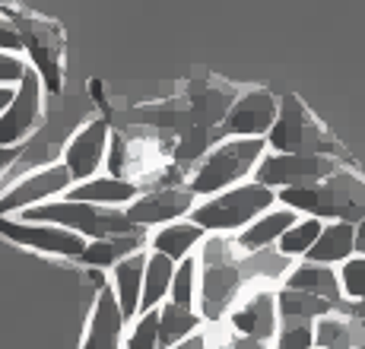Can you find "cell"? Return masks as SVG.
<instances>
[{
  "mask_svg": "<svg viewBox=\"0 0 365 349\" xmlns=\"http://www.w3.org/2000/svg\"><path fill=\"white\" fill-rule=\"evenodd\" d=\"M277 204L296 209L299 216H318V219H365V178L356 172H346V165H336L334 174H327L318 184H299L277 191Z\"/></svg>",
  "mask_w": 365,
  "mask_h": 349,
  "instance_id": "cell-1",
  "label": "cell"
},
{
  "mask_svg": "<svg viewBox=\"0 0 365 349\" xmlns=\"http://www.w3.org/2000/svg\"><path fill=\"white\" fill-rule=\"evenodd\" d=\"M267 152L264 137H222L200 156V162L191 169V178L185 181L187 191L197 200L213 197L226 187L248 181L255 174L257 162Z\"/></svg>",
  "mask_w": 365,
  "mask_h": 349,
  "instance_id": "cell-2",
  "label": "cell"
},
{
  "mask_svg": "<svg viewBox=\"0 0 365 349\" xmlns=\"http://www.w3.org/2000/svg\"><path fill=\"white\" fill-rule=\"evenodd\" d=\"M273 204H277V191L248 178L213 194V197L197 200L194 209L187 213V219L197 222L207 235H229V232H242L251 219H257Z\"/></svg>",
  "mask_w": 365,
  "mask_h": 349,
  "instance_id": "cell-3",
  "label": "cell"
},
{
  "mask_svg": "<svg viewBox=\"0 0 365 349\" xmlns=\"http://www.w3.org/2000/svg\"><path fill=\"white\" fill-rule=\"evenodd\" d=\"M4 13L16 26L19 38H23V51L29 54V67L41 76L45 93L61 95V89H64V48H67L61 23L41 16V13L19 10L16 4L4 6Z\"/></svg>",
  "mask_w": 365,
  "mask_h": 349,
  "instance_id": "cell-4",
  "label": "cell"
},
{
  "mask_svg": "<svg viewBox=\"0 0 365 349\" xmlns=\"http://www.w3.org/2000/svg\"><path fill=\"white\" fill-rule=\"evenodd\" d=\"M23 219L35 222H54L80 232L83 239H108V235H140L143 229L133 226L128 219V213L118 207H99V204H83V200H67V197H54L45 200L38 207L23 209Z\"/></svg>",
  "mask_w": 365,
  "mask_h": 349,
  "instance_id": "cell-5",
  "label": "cell"
},
{
  "mask_svg": "<svg viewBox=\"0 0 365 349\" xmlns=\"http://www.w3.org/2000/svg\"><path fill=\"white\" fill-rule=\"evenodd\" d=\"M267 140V150L273 152H324V156H340L334 137L324 130V124L305 108L299 95H283L279 99L277 121H273Z\"/></svg>",
  "mask_w": 365,
  "mask_h": 349,
  "instance_id": "cell-6",
  "label": "cell"
},
{
  "mask_svg": "<svg viewBox=\"0 0 365 349\" xmlns=\"http://www.w3.org/2000/svg\"><path fill=\"white\" fill-rule=\"evenodd\" d=\"M0 239L19 244V248H32L48 257H64V261H80L89 244V239H83L73 229L23 219V216H0Z\"/></svg>",
  "mask_w": 365,
  "mask_h": 349,
  "instance_id": "cell-7",
  "label": "cell"
},
{
  "mask_svg": "<svg viewBox=\"0 0 365 349\" xmlns=\"http://www.w3.org/2000/svg\"><path fill=\"white\" fill-rule=\"evenodd\" d=\"M336 165L340 156H324V152H264L251 178L273 191H283V187L318 184L336 172Z\"/></svg>",
  "mask_w": 365,
  "mask_h": 349,
  "instance_id": "cell-8",
  "label": "cell"
},
{
  "mask_svg": "<svg viewBox=\"0 0 365 349\" xmlns=\"http://www.w3.org/2000/svg\"><path fill=\"white\" fill-rule=\"evenodd\" d=\"M41 121H45V83L32 67H26L13 102L0 115V146H23Z\"/></svg>",
  "mask_w": 365,
  "mask_h": 349,
  "instance_id": "cell-9",
  "label": "cell"
},
{
  "mask_svg": "<svg viewBox=\"0 0 365 349\" xmlns=\"http://www.w3.org/2000/svg\"><path fill=\"white\" fill-rule=\"evenodd\" d=\"M197 197L187 191V184H156L140 191L137 197L124 207L128 219L140 229H153V226H165V222L185 219L187 213L194 209Z\"/></svg>",
  "mask_w": 365,
  "mask_h": 349,
  "instance_id": "cell-10",
  "label": "cell"
},
{
  "mask_svg": "<svg viewBox=\"0 0 365 349\" xmlns=\"http://www.w3.org/2000/svg\"><path fill=\"white\" fill-rule=\"evenodd\" d=\"M279 99L264 86H251L235 93L222 121V137H267L277 121Z\"/></svg>",
  "mask_w": 365,
  "mask_h": 349,
  "instance_id": "cell-11",
  "label": "cell"
},
{
  "mask_svg": "<svg viewBox=\"0 0 365 349\" xmlns=\"http://www.w3.org/2000/svg\"><path fill=\"white\" fill-rule=\"evenodd\" d=\"M70 184H73V178H70L64 162H51V165H45V169H35L29 174H23V178L0 197V216H13V213L19 216L29 207H38L54 197H64L70 191Z\"/></svg>",
  "mask_w": 365,
  "mask_h": 349,
  "instance_id": "cell-12",
  "label": "cell"
},
{
  "mask_svg": "<svg viewBox=\"0 0 365 349\" xmlns=\"http://www.w3.org/2000/svg\"><path fill=\"white\" fill-rule=\"evenodd\" d=\"M108 143H111V124L105 121V118H93V121L83 124V127L67 140L64 156H61L70 178L86 181V178H93V174H99L105 159H108Z\"/></svg>",
  "mask_w": 365,
  "mask_h": 349,
  "instance_id": "cell-13",
  "label": "cell"
},
{
  "mask_svg": "<svg viewBox=\"0 0 365 349\" xmlns=\"http://www.w3.org/2000/svg\"><path fill=\"white\" fill-rule=\"evenodd\" d=\"M124 324H128V318H124L115 292H111L108 283H102L99 296H96V302H93V314H89L83 349H121L124 346Z\"/></svg>",
  "mask_w": 365,
  "mask_h": 349,
  "instance_id": "cell-14",
  "label": "cell"
},
{
  "mask_svg": "<svg viewBox=\"0 0 365 349\" xmlns=\"http://www.w3.org/2000/svg\"><path fill=\"white\" fill-rule=\"evenodd\" d=\"M232 330L245 340H257V343H270L277 337L279 311H277V292H257L248 302H242L229 318Z\"/></svg>",
  "mask_w": 365,
  "mask_h": 349,
  "instance_id": "cell-15",
  "label": "cell"
},
{
  "mask_svg": "<svg viewBox=\"0 0 365 349\" xmlns=\"http://www.w3.org/2000/svg\"><path fill=\"white\" fill-rule=\"evenodd\" d=\"M143 187L130 178H118V174H93L86 181H73L67 200H83V204H99V207H118L124 209Z\"/></svg>",
  "mask_w": 365,
  "mask_h": 349,
  "instance_id": "cell-16",
  "label": "cell"
},
{
  "mask_svg": "<svg viewBox=\"0 0 365 349\" xmlns=\"http://www.w3.org/2000/svg\"><path fill=\"white\" fill-rule=\"evenodd\" d=\"M296 219H299L296 209H289V207H283V204L264 209L257 219H251L248 226L238 232V248H242L245 254H261L264 248L277 244L279 235H283Z\"/></svg>",
  "mask_w": 365,
  "mask_h": 349,
  "instance_id": "cell-17",
  "label": "cell"
},
{
  "mask_svg": "<svg viewBox=\"0 0 365 349\" xmlns=\"http://www.w3.org/2000/svg\"><path fill=\"white\" fill-rule=\"evenodd\" d=\"M314 346L318 349H359L365 346V324L340 308L321 314L314 321Z\"/></svg>",
  "mask_w": 365,
  "mask_h": 349,
  "instance_id": "cell-18",
  "label": "cell"
},
{
  "mask_svg": "<svg viewBox=\"0 0 365 349\" xmlns=\"http://www.w3.org/2000/svg\"><path fill=\"white\" fill-rule=\"evenodd\" d=\"M143 267H146V254L143 248L128 254L124 261H118L111 267V292H115L118 305H121L124 318L133 321L140 314V292H143Z\"/></svg>",
  "mask_w": 365,
  "mask_h": 349,
  "instance_id": "cell-19",
  "label": "cell"
},
{
  "mask_svg": "<svg viewBox=\"0 0 365 349\" xmlns=\"http://www.w3.org/2000/svg\"><path fill=\"white\" fill-rule=\"evenodd\" d=\"M353 254H356V222L331 219V222H324V229H321L318 241L312 244V251L305 254V261L340 267V264Z\"/></svg>",
  "mask_w": 365,
  "mask_h": 349,
  "instance_id": "cell-20",
  "label": "cell"
},
{
  "mask_svg": "<svg viewBox=\"0 0 365 349\" xmlns=\"http://www.w3.org/2000/svg\"><path fill=\"white\" fill-rule=\"evenodd\" d=\"M200 241H207V232H203L194 219L185 216V219H175V222L159 226L156 232L150 235V251H159V254L172 257V261L178 264L181 257L191 254Z\"/></svg>",
  "mask_w": 365,
  "mask_h": 349,
  "instance_id": "cell-21",
  "label": "cell"
},
{
  "mask_svg": "<svg viewBox=\"0 0 365 349\" xmlns=\"http://www.w3.org/2000/svg\"><path fill=\"white\" fill-rule=\"evenodd\" d=\"M283 286H289V289H302V292H312V296H321V298H327V302H334V305L343 302L340 279H336L334 267H327V264H314V261L299 264V267L286 276ZM340 308H343V305H340Z\"/></svg>",
  "mask_w": 365,
  "mask_h": 349,
  "instance_id": "cell-22",
  "label": "cell"
},
{
  "mask_svg": "<svg viewBox=\"0 0 365 349\" xmlns=\"http://www.w3.org/2000/svg\"><path fill=\"white\" fill-rule=\"evenodd\" d=\"M143 232L140 235H108V239H89L86 251H83L80 264L93 270H111L118 261H124L128 254L143 248Z\"/></svg>",
  "mask_w": 365,
  "mask_h": 349,
  "instance_id": "cell-23",
  "label": "cell"
},
{
  "mask_svg": "<svg viewBox=\"0 0 365 349\" xmlns=\"http://www.w3.org/2000/svg\"><path fill=\"white\" fill-rule=\"evenodd\" d=\"M175 274V261L159 251L146 254V267H143V292H140V314L153 311L168 298V286H172Z\"/></svg>",
  "mask_w": 365,
  "mask_h": 349,
  "instance_id": "cell-24",
  "label": "cell"
},
{
  "mask_svg": "<svg viewBox=\"0 0 365 349\" xmlns=\"http://www.w3.org/2000/svg\"><path fill=\"white\" fill-rule=\"evenodd\" d=\"M156 314H159V349L178 346L181 340H187L200 327V314L187 308V305L165 302L156 308Z\"/></svg>",
  "mask_w": 365,
  "mask_h": 349,
  "instance_id": "cell-25",
  "label": "cell"
},
{
  "mask_svg": "<svg viewBox=\"0 0 365 349\" xmlns=\"http://www.w3.org/2000/svg\"><path fill=\"white\" fill-rule=\"evenodd\" d=\"M340 308V305L327 302V298L321 296H312V292H302V289H289V286H283V289L277 292V311L279 318H305V321H318L321 314Z\"/></svg>",
  "mask_w": 365,
  "mask_h": 349,
  "instance_id": "cell-26",
  "label": "cell"
},
{
  "mask_svg": "<svg viewBox=\"0 0 365 349\" xmlns=\"http://www.w3.org/2000/svg\"><path fill=\"white\" fill-rule=\"evenodd\" d=\"M321 229H324V219H318V216H299V219L279 235L277 251L283 257H305L308 251H312V244L318 241Z\"/></svg>",
  "mask_w": 365,
  "mask_h": 349,
  "instance_id": "cell-27",
  "label": "cell"
},
{
  "mask_svg": "<svg viewBox=\"0 0 365 349\" xmlns=\"http://www.w3.org/2000/svg\"><path fill=\"white\" fill-rule=\"evenodd\" d=\"M197 286H200V267H197V261L187 254V257H181V261L175 264L172 286H168V302L194 308V298H197Z\"/></svg>",
  "mask_w": 365,
  "mask_h": 349,
  "instance_id": "cell-28",
  "label": "cell"
},
{
  "mask_svg": "<svg viewBox=\"0 0 365 349\" xmlns=\"http://www.w3.org/2000/svg\"><path fill=\"white\" fill-rule=\"evenodd\" d=\"M277 349H314V321L305 318H279Z\"/></svg>",
  "mask_w": 365,
  "mask_h": 349,
  "instance_id": "cell-29",
  "label": "cell"
},
{
  "mask_svg": "<svg viewBox=\"0 0 365 349\" xmlns=\"http://www.w3.org/2000/svg\"><path fill=\"white\" fill-rule=\"evenodd\" d=\"M340 279V292L349 302H365V254H353L340 264L336 270Z\"/></svg>",
  "mask_w": 365,
  "mask_h": 349,
  "instance_id": "cell-30",
  "label": "cell"
},
{
  "mask_svg": "<svg viewBox=\"0 0 365 349\" xmlns=\"http://www.w3.org/2000/svg\"><path fill=\"white\" fill-rule=\"evenodd\" d=\"M124 349H159V314L156 308L133 318V327L124 340Z\"/></svg>",
  "mask_w": 365,
  "mask_h": 349,
  "instance_id": "cell-31",
  "label": "cell"
},
{
  "mask_svg": "<svg viewBox=\"0 0 365 349\" xmlns=\"http://www.w3.org/2000/svg\"><path fill=\"white\" fill-rule=\"evenodd\" d=\"M26 61L19 58V54H6V51H0V83H6V86H16L19 80H23V73H26Z\"/></svg>",
  "mask_w": 365,
  "mask_h": 349,
  "instance_id": "cell-32",
  "label": "cell"
},
{
  "mask_svg": "<svg viewBox=\"0 0 365 349\" xmlns=\"http://www.w3.org/2000/svg\"><path fill=\"white\" fill-rule=\"evenodd\" d=\"M0 51H6V54L23 51V38H19L16 26L10 23V16H6L4 10H0Z\"/></svg>",
  "mask_w": 365,
  "mask_h": 349,
  "instance_id": "cell-33",
  "label": "cell"
},
{
  "mask_svg": "<svg viewBox=\"0 0 365 349\" xmlns=\"http://www.w3.org/2000/svg\"><path fill=\"white\" fill-rule=\"evenodd\" d=\"M19 152H23V146H0V174L10 169L13 162H16Z\"/></svg>",
  "mask_w": 365,
  "mask_h": 349,
  "instance_id": "cell-34",
  "label": "cell"
},
{
  "mask_svg": "<svg viewBox=\"0 0 365 349\" xmlns=\"http://www.w3.org/2000/svg\"><path fill=\"white\" fill-rule=\"evenodd\" d=\"M172 349H207V340L200 337V333H191L187 340H181L178 346H172Z\"/></svg>",
  "mask_w": 365,
  "mask_h": 349,
  "instance_id": "cell-35",
  "label": "cell"
},
{
  "mask_svg": "<svg viewBox=\"0 0 365 349\" xmlns=\"http://www.w3.org/2000/svg\"><path fill=\"white\" fill-rule=\"evenodd\" d=\"M13 93H16V86H6V83H0V115H4L6 105L13 102Z\"/></svg>",
  "mask_w": 365,
  "mask_h": 349,
  "instance_id": "cell-36",
  "label": "cell"
},
{
  "mask_svg": "<svg viewBox=\"0 0 365 349\" xmlns=\"http://www.w3.org/2000/svg\"><path fill=\"white\" fill-rule=\"evenodd\" d=\"M356 254H365V219L356 222Z\"/></svg>",
  "mask_w": 365,
  "mask_h": 349,
  "instance_id": "cell-37",
  "label": "cell"
},
{
  "mask_svg": "<svg viewBox=\"0 0 365 349\" xmlns=\"http://www.w3.org/2000/svg\"><path fill=\"white\" fill-rule=\"evenodd\" d=\"M16 4V0H0V10H4V6H13Z\"/></svg>",
  "mask_w": 365,
  "mask_h": 349,
  "instance_id": "cell-38",
  "label": "cell"
},
{
  "mask_svg": "<svg viewBox=\"0 0 365 349\" xmlns=\"http://www.w3.org/2000/svg\"><path fill=\"white\" fill-rule=\"evenodd\" d=\"M359 349H365V346H359Z\"/></svg>",
  "mask_w": 365,
  "mask_h": 349,
  "instance_id": "cell-39",
  "label": "cell"
}]
</instances>
